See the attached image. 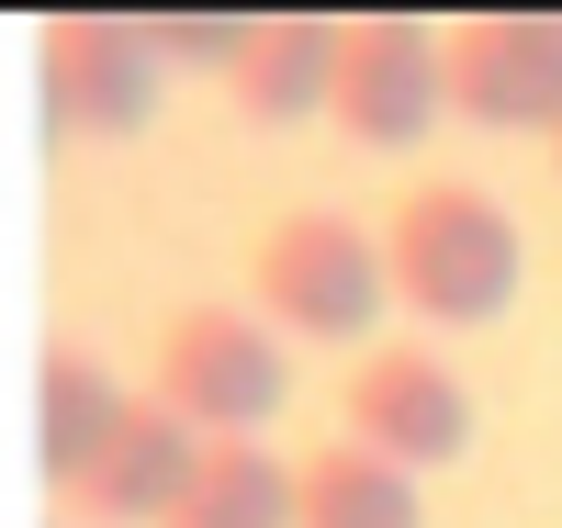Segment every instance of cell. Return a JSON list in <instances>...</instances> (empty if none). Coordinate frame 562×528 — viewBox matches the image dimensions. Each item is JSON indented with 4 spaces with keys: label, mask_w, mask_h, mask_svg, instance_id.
<instances>
[{
    "label": "cell",
    "mask_w": 562,
    "mask_h": 528,
    "mask_svg": "<svg viewBox=\"0 0 562 528\" xmlns=\"http://www.w3.org/2000/svg\"><path fill=\"white\" fill-rule=\"evenodd\" d=\"M192 427H180L158 394H124V416H113V439H102V461L79 472V517L90 528H158L169 506H180V484H192Z\"/></svg>",
    "instance_id": "obj_8"
},
{
    "label": "cell",
    "mask_w": 562,
    "mask_h": 528,
    "mask_svg": "<svg viewBox=\"0 0 562 528\" xmlns=\"http://www.w3.org/2000/svg\"><path fill=\"white\" fill-rule=\"evenodd\" d=\"M248 293L270 326H293V338H360V326H383V236H360L349 214H281L248 259Z\"/></svg>",
    "instance_id": "obj_2"
},
{
    "label": "cell",
    "mask_w": 562,
    "mask_h": 528,
    "mask_svg": "<svg viewBox=\"0 0 562 528\" xmlns=\"http://www.w3.org/2000/svg\"><path fill=\"white\" fill-rule=\"evenodd\" d=\"M113 416H124V382L90 360V349H45V371H34V472H45V495H79V472L102 461V439H113Z\"/></svg>",
    "instance_id": "obj_10"
},
{
    "label": "cell",
    "mask_w": 562,
    "mask_h": 528,
    "mask_svg": "<svg viewBox=\"0 0 562 528\" xmlns=\"http://www.w3.org/2000/svg\"><path fill=\"white\" fill-rule=\"evenodd\" d=\"M158 528H293V461L259 439H203L192 484H180V506Z\"/></svg>",
    "instance_id": "obj_11"
},
{
    "label": "cell",
    "mask_w": 562,
    "mask_h": 528,
    "mask_svg": "<svg viewBox=\"0 0 562 528\" xmlns=\"http://www.w3.org/2000/svg\"><path fill=\"white\" fill-rule=\"evenodd\" d=\"M34 79H45V124L57 135H90V147H113L158 113V57H147V23L135 12H57L34 34Z\"/></svg>",
    "instance_id": "obj_6"
},
{
    "label": "cell",
    "mask_w": 562,
    "mask_h": 528,
    "mask_svg": "<svg viewBox=\"0 0 562 528\" xmlns=\"http://www.w3.org/2000/svg\"><path fill=\"white\" fill-rule=\"evenodd\" d=\"M439 34L405 23V12H371V23H338V79H326V124L349 147H428L439 124Z\"/></svg>",
    "instance_id": "obj_7"
},
{
    "label": "cell",
    "mask_w": 562,
    "mask_h": 528,
    "mask_svg": "<svg viewBox=\"0 0 562 528\" xmlns=\"http://www.w3.org/2000/svg\"><path fill=\"white\" fill-rule=\"evenodd\" d=\"M248 23L259 12H147V57L158 68H237V45H248Z\"/></svg>",
    "instance_id": "obj_13"
},
{
    "label": "cell",
    "mask_w": 562,
    "mask_h": 528,
    "mask_svg": "<svg viewBox=\"0 0 562 528\" xmlns=\"http://www.w3.org/2000/svg\"><path fill=\"white\" fill-rule=\"evenodd\" d=\"M293 528H428V506H416V472L326 439L315 461H293Z\"/></svg>",
    "instance_id": "obj_12"
},
{
    "label": "cell",
    "mask_w": 562,
    "mask_h": 528,
    "mask_svg": "<svg viewBox=\"0 0 562 528\" xmlns=\"http://www.w3.org/2000/svg\"><path fill=\"white\" fill-rule=\"evenodd\" d=\"M439 102L484 135H562V12H473L439 34Z\"/></svg>",
    "instance_id": "obj_4"
},
{
    "label": "cell",
    "mask_w": 562,
    "mask_h": 528,
    "mask_svg": "<svg viewBox=\"0 0 562 528\" xmlns=\"http://www.w3.org/2000/svg\"><path fill=\"white\" fill-rule=\"evenodd\" d=\"M551 169H562V135H551Z\"/></svg>",
    "instance_id": "obj_14"
},
{
    "label": "cell",
    "mask_w": 562,
    "mask_h": 528,
    "mask_svg": "<svg viewBox=\"0 0 562 528\" xmlns=\"http://www.w3.org/2000/svg\"><path fill=\"white\" fill-rule=\"evenodd\" d=\"M326 79H338V23L326 12H270V23H248L237 68H225V102L248 124H315Z\"/></svg>",
    "instance_id": "obj_9"
},
{
    "label": "cell",
    "mask_w": 562,
    "mask_h": 528,
    "mask_svg": "<svg viewBox=\"0 0 562 528\" xmlns=\"http://www.w3.org/2000/svg\"><path fill=\"white\" fill-rule=\"evenodd\" d=\"M338 416H349V450L394 461V472H428V461L473 450V382H461L428 338L360 349V371L338 382Z\"/></svg>",
    "instance_id": "obj_5"
},
{
    "label": "cell",
    "mask_w": 562,
    "mask_h": 528,
    "mask_svg": "<svg viewBox=\"0 0 562 528\" xmlns=\"http://www.w3.org/2000/svg\"><path fill=\"white\" fill-rule=\"evenodd\" d=\"M518 214L495 203L484 180H416L383 214V293L416 326H495L518 304Z\"/></svg>",
    "instance_id": "obj_1"
},
{
    "label": "cell",
    "mask_w": 562,
    "mask_h": 528,
    "mask_svg": "<svg viewBox=\"0 0 562 528\" xmlns=\"http://www.w3.org/2000/svg\"><path fill=\"white\" fill-rule=\"evenodd\" d=\"M281 394H293V371H281L270 326L225 304H192L158 326V405L192 439H259V416H281Z\"/></svg>",
    "instance_id": "obj_3"
}]
</instances>
